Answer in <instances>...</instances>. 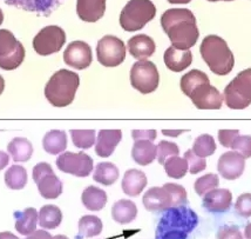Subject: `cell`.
<instances>
[{
	"mask_svg": "<svg viewBox=\"0 0 251 239\" xmlns=\"http://www.w3.org/2000/svg\"><path fill=\"white\" fill-rule=\"evenodd\" d=\"M161 26L177 50H190L200 37L196 18L188 8H170L161 17Z\"/></svg>",
	"mask_w": 251,
	"mask_h": 239,
	"instance_id": "cell-1",
	"label": "cell"
},
{
	"mask_svg": "<svg viewBox=\"0 0 251 239\" xmlns=\"http://www.w3.org/2000/svg\"><path fill=\"white\" fill-rule=\"evenodd\" d=\"M199 224V216L187 205L164 211L157 224L155 239H188Z\"/></svg>",
	"mask_w": 251,
	"mask_h": 239,
	"instance_id": "cell-2",
	"label": "cell"
},
{
	"mask_svg": "<svg viewBox=\"0 0 251 239\" xmlns=\"http://www.w3.org/2000/svg\"><path fill=\"white\" fill-rule=\"evenodd\" d=\"M200 52L211 72L217 76H226L234 68V55L226 41L219 35H207L202 40Z\"/></svg>",
	"mask_w": 251,
	"mask_h": 239,
	"instance_id": "cell-3",
	"label": "cell"
},
{
	"mask_svg": "<svg viewBox=\"0 0 251 239\" xmlns=\"http://www.w3.org/2000/svg\"><path fill=\"white\" fill-rule=\"evenodd\" d=\"M79 85L80 78L77 73L62 68L56 71L46 84L45 97L50 105L66 107L73 103Z\"/></svg>",
	"mask_w": 251,
	"mask_h": 239,
	"instance_id": "cell-4",
	"label": "cell"
},
{
	"mask_svg": "<svg viewBox=\"0 0 251 239\" xmlns=\"http://www.w3.org/2000/svg\"><path fill=\"white\" fill-rule=\"evenodd\" d=\"M187 204L186 189L175 183H167L162 187H151L143 196V205L151 212H164L170 208Z\"/></svg>",
	"mask_w": 251,
	"mask_h": 239,
	"instance_id": "cell-5",
	"label": "cell"
},
{
	"mask_svg": "<svg viewBox=\"0 0 251 239\" xmlns=\"http://www.w3.org/2000/svg\"><path fill=\"white\" fill-rule=\"evenodd\" d=\"M156 16V7L151 0H129L122 8L120 25L127 32L145 28Z\"/></svg>",
	"mask_w": 251,
	"mask_h": 239,
	"instance_id": "cell-6",
	"label": "cell"
},
{
	"mask_svg": "<svg viewBox=\"0 0 251 239\" xmlns=\"http://www.w3.org/2000/svg\"><path fill=\"white\" fill-rule=\"evenodd\" d=\"M224 101L231 110H244L251 104V68L242 71L224 89Z\"/></svg>",
	"mask_w": 251,
	"mask_h": 239,
	"instance_id": "cell-7",
	"label": "cell"
},
{
	"mask_svg": "<svg viewBox=\"0 0 251 239\" xmlns=\"http://www.w3.org/2000/svg\"><path fill=\"white\" fill-rule=\"evenodd\" d=\"M25 59V47L8 30H0V68L16 70Z\"/></svg>",
	"mask_w": 251,
	"mask_h": 239,
	"instance_id": "cell-8",
	"label": "cell"
},
{
	"mask_svg": "<svg viewBox=\"0 0 251 239\" xmlns=\"http://www.w3.org/2000/svg\"><path fill=\"white\" fill-rule=\"evenodd\" d=\"M158 83H160V73L153 61L139 60L131 66L130 84L142 94L154 92L158 88Z\"/></svg>",
	"mask_w": 251,
	"mask_h": 239,
	"instance_id": "cell-9",
	"label": "cell"
},
{
	"mask_svg": "<svg viewBox=\"0 0 251 239\" xmlns=\"http://www.w3.org/2000/svg\"><path fill=\"white\" fill-rule=\"evenodd\" d=\"M126 45L115 35H104L98 41L97 57L101 65L106 67H115L126 59Z\"/></svg>",
	"mask_w": 251,
	"mask_h": 239,
	"instance_id": "cell-10",
	"label": "cell"
},
{
	"mask_svg": "<svg viewBox=\"0 0 251 239\" xmlns=\"http://www.w3.org/2000/svg\"><path fill=\"white\" fill-rule=\"evenodd\" d=\"M33 180L44 198L56 199L62 193L61 180L56 177L50 164L39 163L33 167Z\"/></svg>",
	"mask_w": 251,
	"mask_h": 239,
	"instance_id": "cell-11",
	"label": "cell"
},
{
	"mask_svg": "<svg viewBox=\"0 0 251 239\" xmlns=\"http://www.w3.org/2000/svg\"><path fill=\"white\" fill-rule=\"evenodd\" d=\"M66 43V33L61 28L50 25L38 32L33 39V49L39 56H50L59 52Z\"/></svg>",
	"mask_w": 251,
	"mask_h": 239,
	"instance_id": "cell-12",
	"label": "cell"
},
{
	"mask_svg": "<svg viewBox=\"0 0 251 239\" xmlns=\"http://www.w3.org/2000/svg\"><path fill=\"white\" fill-rule=\"evenodd\" d=\"M56 166L62 172L83 178L88 177L93 171L94 163L91 156L86 154L85 152H64L56 159Z\"/></svg>",
	"mask_w": 251,
	"mask_h": 239,
	"instance_id": "cell-13",
	"label": "cell"
},
{
	"mask_svg": "<svg viewBox=\"0 0 251 239\" xmlns=\"http://www.w3.org/2000/svg\"><path fill=\"white\" fill-rule=\"evenodd\" d=\"M189 98L199 110H220L224 101L223 94L210 82L197 86Z\"/></svg>",
	"mask_w": 251,
	"mask_h": 239,
	"instance_id": "cell-14",
	"label": "cell"
},
{
	"mask_svg": "<svg viewBox=\"0 0 251 239\" xmlns=\"http://www.w3.org/2000/svg\"><path fill=\"white\" fill-rule=\"evenodd\" d=\"M64 61L75 70H85L89 67L93 61L91 46L81 40L72 41L64 52Z\"/></svg>",
	"mask_w": 251,
	"mask_h": 239,
	"instance_id": "cell-15",
	"label": "cell"
},
{
	"mask_svg": "<svg viewBox=\"0 0 251 239\" xmlns=\"http://www.w3.org/2000/svg\"><path fill=\"white\" fill-rule=\"evenodd\" d=\"M246 158L236 151H228L220 157L217 163L219 173L226 180H235L243 175Z\"/></svg>",
	"mask_w": 251,
	"mask_h": 239,
	"instance_id": "cell-16",
	"label": "cell"
},
{
	"mask_svg": "<svg viewBox=\"0 0 251 239\" xmlns=\"http://www.w3.org/2000/svg\"><path fill=\"white\" fill-rule=\"evenodd\" d=\"M232 205V193L228 189H214L203 196V208L213 213H223Z\"/></svg>",
	"mask_w": 251,
	"mask_h": 239,
	"instance_id": "cell-17",
	"label": "cell"
},
{
	"mask_svg": "<svg viewBox=\"0 0 251 239\" xmlns=\"http://www.w3.org/2000/svg\"><path fill=\"white\" fill-rule=\"evenodd\" d=\"M64 1L65 0H5L7 5L28 12H35L41 16H50Z\"/></svg>",
	"mask_w": 251,
	"mask_h": 239,
	"instance_id": "cell-18",
	"label": "cell"
},
{
	"mask_svg": "<svg viewBox=\"0 0 251 239\" xmlns=\"http://www.w3.org/2000/svg\"><path fill=\"white\" fill-rule=\"evenodd\" d=\"M106 12V0H76L77 17L86 23H95Z\"/></svg>",
	"mask_w": 251,
	"mask_h": 239,
	"instance_id": "cell-19",
	"label": "cell"
},
{
	"mask_svg": "<svg viewBox=\"0 0 251 239\" xmlns=\"http://www.w3.org/2000/svg\"><path fill=\"white\" fill-rule=\"evenodd\" d=\"M122 140L121 130H100L98 134L95 152L99 157L108 158Z\"/></svg>",
	"mask_w": 251,
	"mask_h": 239,
	"instance_id": "cell-20",
	"label": "cell"
},
{
	"mask_svg": "<svg viewBox=\"0 0 251 239\" xmlns=\"http://www.w3.org/2000/svg\"><path fill=\"white\" fill-rule=\"evenodd\" d=\"M155 50V41L147 34L134 35L128 40V51L137 60H147L149 57L154 55Z\"/></svg>",
	"mask_w": 251,
	"mask_h": 239,
	"instance_id": "cell-21",
	"label": "cell"
},
{
	"mask_svg": "<svg viewBox=\"0 0 251 239\" xmlns=\"http://www.w3.org/2000/svg\"><path fill=\"white\" fill-rule=\"evenodd\" d=\"M163 60L170 71L182 72L193 62V53L190 50H177L174 46H170L164 52Z\"/></svg>",
	"mask_w": 251,
	"mask_h": 239,
	"instance_id": "cell-22",
	"label": "cell"
},
{
	"mask_svg": "<svg viewBox=\"0 0 251 239\" xmlns=\"http://www.w3.org/2000/svg\"><path fill=\"white\" fill-rule=\"evenodd\" d=\"M121 186L127 196L137 197L147 186V176L140 170H128L126 171L124 179H122Z\"/></svg>",
	"mask_w": 251,
	"mask_h": 239,
	"instance_id": "cell-23",
	"label": "cell"
},
{
	"mask_svg": "<svg viewBox=\"0 0 251 239\" xmlns=\"http://www.w3.org/2000/svg\"><path fill=\"white\" fill-rule=\"evenodd\" d=\"M157 156V146L151 140H136L131 149V158L141 166H147Z\"/></svg>",
	"mask_w": 251,
	"mask_h": 239,
	"instance_id": "cell-24",
	"label": "cell"
},
{
	"mask_svg": "<svg viewBox=\"0 0 251 239\" xmlns=\"http://www.w3.org/2000/svg\"><path fill=\"white\" fill-rule=\"evenodd\" d=\"M16 218V230L23 236H29L37 231L38 211L34 208H27L22 212H14Z\"/></svg>",
	"mask_w": 251,
	"mask_h": 239,
	"instance_id": "cell-25",
	"label": "cell"
},
{
	"mask_svg": "<svg viewBox=\"0 0 251 239\" xmlns=\"http://www.w3.org/2000/svg\"><path fill=\"white\" fill-rule=\"evenodd\" d=\"M137 216L135 203L128 199H121L116 202L112 208V217L119 224H129Z\"/></svg>",
	"mask_w": 251,
	"mask_h": 239,
	"instance_id": "cell-26",
	"label": "cell"
},
{
	"mask_svg": "<svg viewBox=\"0 0 251 239\" xmlns=\"http://www.w3.org/2000/svg\"><path fill=\"white\" fill-rule=\"evenodd\" d=\"M44 150L50 154L62 153L67 149V134L62 130H52L45 134Z\"/></svg>",
	"mask_w": 251,
	"mask_h": 239,
	"instance_id": "cell-27",
	"label": "cell"
},
{
	"mask_svg": "<svg viewBox=\"0 0 251 239\" xmlns=\"http://www.w3.org/2000/svg\"><path fill=\"white\" fill-rule=\"evenodd\" d=\"M81 202L87 210L100 211L107 204V193L97 186H88L82 192Z\"/></svg>",
	"mask_w": 251,
	"mask_h": 239,
	"instance_id": "cell-28",
	"label": "cell"
},
{
	"mask_svg": "<svg viewBox=\"0 0 251 239\" xmlns=\"http://www.w3.org/2000/svg\"><path fill=\"white\" fill-rule=\"evenodd\" d=\"M7 151L14 161H28L33 154V146L28 139L17 137L8 143Z\"/></svg>",
	"mask_w": 251,
	"mask_h": 239,
	"instance_id": "cell-29",
	"label": "cell"
},
{
	"mask_svg": "<svg viewBox=\"0 0 251 239\" xmlns=\"http://www.w3.org/2000/svg\"><path fill=\"white\" fill-rule=\"evenodd\" d=\"M62 222V212L55 205H45L39 211V225L43 229H56Z\"/></svg>",
	"mask_w": 251,
	"mask_h": 239,
	"instance_id": "cell-30",
	"label": "cell"
},
{
	"mask_svg": "<svg viewBox=\"0 0 251 239\" xmlns=\"http://www.w3.org/2000/svg\"><path fill=\"white\" fill-rule=\"evenodd\" d=\"M119 178V169L115 164L109 163V161H103L99 163L93 175V179L97 183H100L104 186H110L118 180Z\"/></svg>",
	"mask_w": 251,
	"mask_h": 239,
	"instance_id": "cell-31",
	"label": "cell"
},
{
	"mask_svg": "<svg viewBox=\"0 0 251 239\" xmlns=\"http://www.w3.org/2000/svg\"><path fill=\"white\" fill-rule=\"evenodd\" d=\"M102 220L97 216H83L79 220V235L77 239L92 238L102 232Z\"/></svg>",
	"mask_w": 251,
	"mask_h": 239,
	"instance_id": "cell-32",
	"label": "cell"
},
{
	"mask_svg": "<svg viewBox=\"0 0 251 239\" xmlns=\"http://www.w3.org/2000/svg\"><path fill=\"white\" fill-rule=\"evenodd\" d=\"M5 183L8 189L22 190L27 184V171L20 165H12L5 172Z\"/></svg>",
	"mask_w": 251,
	"mask_h": 239,
	"instance_id": "cell-33",
	"label": "cell"
},
{
	"mask_svg": "<svg viewBox=\"0 0 251 239\" xmlns=\"http://www.w3.org/2000/svg\"><path fill=\"white\" fill-rule=\"evenodd\" d=\"M209 82H210V80H209L208 76L204 72H202V71L200 70H191L182 77L180 85L182 92H183L187 97H190L193 91L197 88V86Z\"/></svg>",
	"mask_w": 251,
	"mask_h": 239,
	"instance_id": "cell-34",
	"label": "cell"
},
{
	"mask_svg": "<svg viewBox=\"0 0 251 239\" xmlns=\"http://www.w3.org/2000/svg\"><path fill=\"white\" fill-rule=\"evenodd\" d=\"M164 171H166L168 177L181 179L186 176V173L189 170V165L186 158H181L178 156H173L166 160L163 164Z\"/></svg>",
	"mask_w": 251,
	"mask_h": 239,
	"instance_id": "cell-35",
	"label": "cell"
},
{
	"mask_svg": "<svg viewBox=\"0 0 251 239\" xmlns=\"http://www.w3.org/2000/svg\"><path fill=\"white\" fill-rule=\"evenodd\" d=\"M194 153L199 157L207 158L209 156H213L216 151V143L213 136L210 134H201L195 139L193 146Z\"/></svg>",
	"mask_w": 251,
	"mask_h": 239,
	"instance_id": "cell-36",
	"label": "cell"
},
{
	"mask_svg": "<svg viewBox=\"0 0 251 239\" xmlns=\"http://www.w3.org/2000/svg\"><path fill=\"white\" fill-rule=\"evenodd\" d=\"M72 140L73 144L77 149L87 150L94 145L95 140V130H71Z\"/></svg>",
	"mask_w": 251,
	"mask_h": 239,
	"instance_id": "cell-37",
	"label": "cell"
},
{
	"mask_svg": "<svg viewBox=\"0 0 251 239\" xmlns=\"http://www.w3.org/2000/svg\"><path fill=\"white\" fill-rule=\"evenodd\" d=\"M219 176L215 175V173H208V175L203 176V177L197 178L195 184H194V187H195L197 195L203 197L204 195H207L209 191L216 189L219 186Z\"/></svg>",
	"mask_w": 251,
	"mask_h": 239,
	"instance_id": "cell-38",
	"label": "cell"
},
{
	"mask_svg": "<svg viewBox=\"0 0 251 239\" xmlns=\"http://www.w3.org/2000/svg\"><path fill=\"white\" fill-rule=\"evenodd\" d=\"M180 153V149L177 144L173 142H167V140H161L157 145V160L160 164L166 163L168 158L173 156H178Z\"/></svg>",
	"mask_w": 251,
	"mask_h": 239,
	"instance_id": "cell-39",
	"label": "cell"
},
{
	"mask_svg": "<svg viewBox=\"0 0 251 239\" xmlns=\"http://www.w3.org/2000/svg\"><path fill=\"white\" fill-rule=\"evenodd\" d=\"M188 161V165H189V172L191 175H197L207 167V160L205 158L199 157L197 154L194 153L193 150H188L184 153V157Z\"/></svg>",
	"mask_w": 251,
	"mask_h": 239,
	"instance_id": "cell-40",
	"label": "cell"
},
{
	"mask_svg": "<svg viewBox=\"0 0 251 239\" xmlns=\"http://www.w3.org/2000/svg\"><path fill=\"white\" fill-rule=\"evenodd\" d=\"M230 149L241 153L246 159L251 158V136H237Z\"/></svg>",
	"mask_w": 251,
	"mask_h": 239,
	"instance_id": "cell-41",
	"label": "cell"
},
{
	"mask_svg": "<svg viewBox=\"0 0 251 239\" xmlns=\"http://www.w3.org/2000/svg\"><path fill=\"white\" fill-rule=\"evenodd\" d=\"M235 211L243 218L251 217V193H243L238 197L235 204Z\"/></svg>",
	"mask_w": 251,
	"mask_h": 239,
	"instance_id": "cell-42",
	"label": "cell"
},
{
	"mask_svg": "<svg viewBox=\"0 0 251 239\" xmlns=\"http://www.w3.org/2000/svg\"><path fill=\"white\" fill-rule=\"evenodd\" d=\"M217 239H243L240 229L235 225H224L219 229L216 235Z\"/></svg>",
	"mask_w": 251,
	"mask_h": 239,
	"instance_id": "cell-43",
	"label": "cell"
},
{
	"mask_svg": "<svg viewBox=\"0 0 251 239\" xmlns=\"http://www.w3.org/2000/svg\"><path fill=\"white\" fill-rule=\"evenodd\" d=\"M240 136L238 130H220L219 131V140L221 145L224 148H231L232 143L236 139V137Z\"/></svg>",
	"mask_w": 251,
	"mask_h": 239,
	"instance_id": "cell-44",
	"label": "cell"
},
{
	"mask_svg": "<svg viewBox=\"0 0 251 239\" xmlns=\"http://www.w3.org/2000/svg\"><path fill=\"white\" fill-rule=\"evenodd\" d=\"M157 132L156 130H133L131 131V137L135 140H151L154 142L156 139Z\"/></svg>",
	"mask_w": 251,
	"mask_h": 239,
	"instance_id": "cell-45",
	"label": "cell"
},
{
	"mask_svg": "<svg viewBox=\"0 0 251 239\" xmlns=\"http://www.w3.org/2000/svg\"><path fill=\"white\" fill-rule=\"evenodd\" d=\"M25 239H54L52 237V235L49 234L45 230H38V231H34L32 235L27 236V238Z\"/></svg>",
	"mask_w": 251,
	"mask_h": 239,
	"instance_id": "cell-46",
	"label": "cell"
},
{
	"mask_svg": "<svg viewBox=\"0 0 251 239\" xmlns=\"http://www.w3.org/2000/svg\"><path fill=\"white\" fill-rule=\"evenodd\" d=\"M10 163V156L4 151H0V171L5 169L6 166Z\"/></svg>",
	"mask_w": 251,
	"mask_h": 239,
	"instance_id": "cell-47",
	"label": "cell"
},
{
	"mask_svg": "<svg viewBox=\"0 0 251 239\" xmlns=\"http://www.w3.org/2000/svg\"><path fill=\"white\" fill-rule=\"evenodd\" d=\"M187 130H177V131H170V130H162V133L164 136H172V137H177L178 134L186 132Z\"/></svg>",
	"mask_w": 251,
	"mask_h": 239,
	"instance_id": "cell-48",
	"label": "cell"
},
{
	"mask_svg": "<svg viewBox=\"0 0 251 239\" xmlns=\"http://www.w3.org/2000/svg\"><path fill=\"white\" fill-rule=\"evenodd\" d=\"M0 239H19L16 235H13L12 232L5 231V232H0Z\"/></svg>",
	"mask_w": 251,
	"mask_h": 239,
	"instance_id": "cell-49",
	"label": "cell"
},
{
	"mask_svg": "<svg viewBox=\"0 0 251 239\" xmlns=\"http://www.w3.org/2000/svg\"><path fill=\"white\" fill-rule=\"evenodd\" d=\"M244 237L247 239H251V223L248 224L246 229H244Z\"/></svg>",
	"mask_w": 251,
	"mask_h": 239,
	"instance_id": "cell-50",
	"label": "cell"
},
{
	"mask_svg": "<svg viewBox=\"0 0 251 239\" xmlns=\"http://www.w3.org/2000/svg\"><path fill=\"white\" fill-rule=\"evenodd\" d=\"M191 0H168L170 4H189Z\"/></svg>",
	"mask_w": 251,
	"mask_h": 239,
	"instance_id": "cell-51",
	"label": "cell"
},
{
	"mask_svg": "<svg viewBox=\"0 0 251 239\" xmlns=\"http://www.w3.org/2000/svg\"><path fill=\"white\" fill-rule=\"evenodd\" d=\"M4 89H5V80L1 76H0V94L4 92Z\"/></svg>",
	"mask_w": 251,
	"mask_h": 239,
	"instance_id": "cell-52",
	"label": "cell"
},
{
	"mask_svg": "<svg viewBox=\"0 0 251 239\" xmlns=\"http://www.w3.org/2000/svg\"><path fill=\"white\" fill-rule=\"evenodd\" d=\"M54 239H70L68 237H66L64 235H56L55 237H53Z\"/></svg>",
	"mask_w": 251,
	"mask_h": 239,
	"instance_id": "cell-53",
	"label": "cell"
},
{
	"mask_svg": "<svg viewBox=\"0 0 251 239\" xmlns=\"http://www.w3.org/2000/svg\"><path fill=\"white\" fill-rule=\"evenodd\" d=\"M2 22H4V13H2L1 8H0V25H1Z\"/></svg>",
	"mask_w": 251,
	"mask_h": 239,
	"instance_id": "cell-54",
	"label": "cell"
},
{
	"mask_svg": "<svg viewBox=\"0 0 251 239\" xmlns=\"http://www.w3.org/2000/svg\"><path fill=\"white\" fill-rule=\"evenodd\" d=\"M208 1L216 2V1H234V0H208Z\"/></svg>",
	"mask_w": 251,
	"mask_h": 239,
	"instance_id": "cell-55",
	"label": "cell"
}]
</instances>
